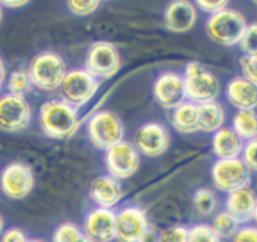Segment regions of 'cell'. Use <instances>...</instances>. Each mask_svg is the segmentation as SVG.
<instances>
[{
  "instance_id": "cell-1",
  "label": "cell",
  "mask_w": 257,
  "mask_h": 242,
  "mask_svg": "<svg viewBox=\"0 0 257 242\" xmlns=\"http://www.w3.org/2000/svg\"><path fill=\"white\" fill-rule=\"evenodd\" d=\"M38 125L42 134L48 139H71L81 125L78 108L61 97L44 101L39 107Z\"/></svg>"
},
{
  "instance_id": "cell-2",
  "label": "cell",
  "mask_w": 257,
  "mask_h": 242,
  "mask_svg": "<svg viewBox=\"0 0 257 242\" xmlns=\"http://www.w3.org/2000/svg\"><path fill=\"white\" fill-rule=\"evenodd\" d=\"M246 17L233 8L209 14L206 21V33L213 43L222 47L238 46L247 27Z\"/></svg>"
},
{
  "instance_id": "cell-3",
  "label": "cell",
  "mask_w": 257,
  "mask_h": 242,
  "mask_svg": "<svg viewBox=\"0 0 257 242\" xmlns=\"http://www.w3.org/2000/svg\"><path fill=\"white\" fill-rule=\"evenodd\" d=\"M67 71L64 59L54 51H43L36 54L28 65L33 86L47 93L58 91Z\"/></svg>"
},
{
  "instance_id": "cell-4",
  "label": "cell",
  "mask_w": 257,
  "mask_h": 242,
  "mask_svg": "<svg viewBox=\"0 0 257 242\" xmlns=\"http://www.w3.org/2000/svg\"><path fill=\"white\" fill-rule=\"evenodd\" d=\"M182 76L187 100L199 105L218 98L221 93V82L218 77L202 63L197 61L187 63Z\"/></svg>"
},
{
  "instance_id": "cell-5",
  "label": "cell",
  "mask_w": 257,
  "mask_h": 242,
  "mask_svg": "<svg viewBox=\"0 0 257 242\" xmlns=\"http://www.w3.org/2000/svg\"><path fill=\"white\" fill-rule=\"evenodd\" d=\"M86 133L92 147L106 150L123 140L125 128L122 120L111 110H97L86 121Z\"/></svg>"
},
{
  "instance_id": "cell-6",
  "label": "cell",
  "mask_w": 257,
  "mask_h": 242,
  "mask_svg": "<svg viewBox=\"0 0 257 242\" xmlns=\"http://www.w3.org/2000/svg\"><path fill=\"white\" fill-rule=\"evenodd\" d=\"M101 81L83 68L68 70L58 88L59 97L76 108L87 105L96 96Z\"/></svg>"
},
{
  "instance_id": "cell-7",
  "label": "cell",
  "mask_w": 257,
  "mask_h": 242,
  "mask_svg": "<svg viewBox=\"0 0 257 242\" xmlns=\"http://www.w3.org/2000/svg\"><path fill=\"white\" fill-rule=\"evenodd\" d=\"M211 179L217 191L227 194L249 186L252 173L241 158L216 159L211 167Z\"/></svg>"
},
{
  "instance_id": "cell-8",
  "label": "cell",
  "mask_w": 257,
  "mask_h": 242,
  "mask_svg": "<svg viewBox=\"0 0 257 242\" xmlns=\"http://www.w3.org/2000/svg\"><path fill=\"white\" fill-rule=\"evenodd\" d=\"M85 68L98 80H110L121 68L117 47L107 41L93 42L85 56Z\"/></svg>"
},
{
  "instance_id": "cell-9",
  "label": "cell",
  "mask_w": 257,
  "mask_h": 242,
  "mask_svg": "<svg viewBox=\"0 0 257 242\" xmlns=\"http://www.w3.org/2000/svg\"><path fill=\"white\" fill-rule=\"evenodd\" d=\"M36 177L28 164L11 162L0 172V191L7 198L22 201L32 193Z\"/></svg>"
},
{
  "instance_id": "cell-10",
  "label": "cell",
  "mask_w": 257,
  "mask_h": 242,
  "mask_svg": "<svg viewBox=\"0 0 257 242\" xmlns=\"http://www.w3.org/2000/svg\"><path fill=\"white\" fill-rule=\"evenodd\" d=\"M103 162L107 174L118 180H125L137 174L142 159L134 143L121 140L106 150Z\"/></svg>"
},
{
  "instance_id": "cell-11",
  "label": "cell",
  "mask_w": 257,
  "mask_h": 242,
  "mask_svg": "<svg viewBox=\"0 0 257 242\" xmlns=\"http://www.w3.org/2000/svg\"><path fill=\"white\" fill-rule=\"evenodd\" d=\"M32 107L24 96L0 95V132L17 134L31 125Z\"/></svg>"
},
{
  "instance_id": "cell-12",
  "label": "cell",
  "mask_w": 257,
  "mask_h": 242,
  "mask_svg": "<svg viewBox=\"0 0 257 242\" xmlns=\"http://www.w3.org/2000/svg\"><path fill=\"white\" fill-rule=\"evenodd\" d=\"M134 145L140 155L147 158H159L168 152L170 147V134L167 127L158 121L143 124L135 132Z\"/></svg>"
},
{
  "instance_id": "cell-13",
  "label": "cell",
  "mask_w": 257,
  "mask_h": 242,
  "mask_svg": "<svg viewBox=\"0 0 257 242\" xmlns=\"http://www.w3.org/2000/svg\"><path fill=\"white\" fill-rule=\"evenodd\" d=\"M150 227L149 218L140 206L127 204L116 212V241L138 242Z\"/></svg>"
},
{
  "instance_id": "cell-14",
  "label": "cell",
  "mask_w": 257,
  "mask_h": 242,
  "mask_svg": "<svg viewBox=\"0 0 257 242\" xmlns=\"http://www.w3.org/2000/svg\"><path fill=\"white\" fill-rule=\"evenodd\" d=\"M153 97L160 107L173 110L187 100L183 76L173 71L163 72L153 83Z\"/></svg>"
},
{
  "instance_id": "cell-15",
  "label": "cell",
  "mask_w": 257,
  "mask_h": 242,
  "mask_svg": "<svg viewBox=\"0 0 257 242\" xmlns=\"http://www.w3.org/2000/svg\"><path fill=\"white\" fill-rule=\"evenodd\" d=\"M198 21V8L192 0H170L163 12L167 31L175 34L189 32Z\"/></svg>"
},
{
  "instance_id": "cell-16",
  "label": "cell",
  "mask_w": 257,
  "mask_h": 242,
  "mask_svg": "<svg viewBox=\"0 0 257 242\" xmlns=\"http://www.w3.org/2000/svg\"><path fill=\"white\" fill-rule=\"evenodd\" d=\"M82 231L95 242H112L116 239V212L95 207L83 219Z\"/></svg>"
},
{
  "instance_id": "cell-17",
  "label": "cell",
  "mask_w": 257,
  "mask_h": 242,
  "mask_svg": "<svg viewBox=\"0 0 257 242\" xmlns=\"http://www.w3.org/2000/svg\"><path fill=\"white\" fill-rule=\"evenodd\" d=\"M88 197L96 207L113 209L123 197L121 180L110 174L98 175L91 182Z\"/></svg>"
},
{
  "instance_id": "cell-18",
  "label": "cell",
  "mask_w": 257,
  "mask_h": 242,
  "mask_svg": "<svg viewBox=\"0 0 257 242\" xmlns=\"http://www.w3.org/2000/svg\"><path fill=\"white\" fill-rule=\"evenodd\" d=\"M257 194L249 186L227 193L224 211L228 212L239 224H247L253 221Z\"/></svg>"
},
{
  "instance_id": "cell-19",
  "label": "cell",
  "mask_w": 257,
  "mask_h": 242,
  "mask_svg": "<svg viewBox=\"0 0 257 242\" xmlns=\"http://www.w3.org/2000/svg\"><path fill=\"white\" fill-rule=\"evenodd\" d=\"M226 100L236 110L257 108V85L244 76H234L227 82L224 90Z\"/></svg>"
},
{
  "instance_id": "cell-20",
  "label": "cell",
  "mask_w": 257,
  "mask_h": 242,
  "mask_svg": "<svg viewBox=\"0 0 257 242\" xmlns=\"http://www.w3.org/2000/svg\"><path fill=\"white\" fill-rule=\"evenodd\" d=\"M244 140L232 128L222 127L212 135V153L217 159L241 157Z\"/></svg>"
},
{
  "instance_id": "cell-21",
  "label": "cell",
  "mask_w": 257,
  "mask_h": 242,
  "mask_svg": "<svg viewBox=\"0 0 257 242\" xmlns=\"http://www.w3.org/2000/svg\"><path fill=\"white\" fill-rule=\"evenodd\" d=\"M170 111V125L175 132L182 135H192L199 132L197 103L185 100Z\"/></svg>"
},
{
  "instance_id": "cell-22",
  "label": "cell",
  "mask_w": 257,
  "mask_h": 242,
  "mask_svg": "<svg viewBox=\"0 0 257 242\" xmlns=\"http://www.w3.org/2000/svg\"><path fill=\"white\" fill-rule=\"evenodd\" d=\"M226 123V111L217 100L198 105V128L201 133L213 134Z\"/></svg>"
},
{
  "instance_id": "cell-23",
  "label": "cell",
  "mask_w": 257,
  "mask_h": 242,
  "mask_svg": "<svg viewBox=\"0 0 257 242\" xmlns=\"http://www.w3.org/2000/svg\"><path fill=\"white\" fill-rule=\"evenodd\" d=\"M232 129L244 140L257 138V110H237L232 117Z\"/></svg>"
},
{
  "instance_id": "cell-24",
  "label": "cell",
  "mask_w": 257,
  "mask_h": 242,
  "mask_svg": "<svg viewBox=\"0 0 257 242\" xmlns=\"http://www.w3.org/2000/svg\"><path fill=\"white\" fill-rule=\"evenodd\" d=\"M193 207L202 217L213 216L218 208V197L211 188H199L193 194Z\"/></svg>"
},
{
  "instance_id": "cell-25",
  "label": "cell",
  "mask_w": 257,
  "mask_h": 242,
  "mask_svg": "<svg viewBox=\"0 0 257 242\" xmlns=\"http://www.w3.org/2000/svg\"><path fill=\"white\" fill-rule=\"evenodd\" d=\"M6 86L9 93L24 96V97H26V95H28L34 87L33 82H32L31 75H29L28 72V68L24 67L14 68L13 71H11V73L7 76Z\"/></svg>"
},
{
  "instance_id": "cell-26",
  "label": "cell",
  "mask_w": 257,
  "mask_h": 242,
  "mask_svg": "<svg viewBox=\"0 0 257 242\" xmlns=\"http://www.w3.org/2000/svg\"><path fill=\"white\" fill-rule=\"evenodd\" d=\"M211 226L213 227V229L221 238H232V236L236 233V231L241 224L228 212L223 209V211L214 213Z\"/></svg>"
},
{
  "instance_id": "cell-27",
  "label": "cell",
  "mask_w": 257,
  "mask_h": 242,
  "mask_svg": "<svg viewBox=\"0 0 257 242\" xmlns=\"http://www.w3.org/2000/svg\"><path fill=\"white\" fill-rule=\"evenodd\" d=\"M188 242H222V238L211 224L196 223L188 228Z\"/></svg>"
},
{
  "instance_id": "cell-28",
  "label": "cell",
  "mask_w": 257,
  "mask_h": 242,
  "mask_svg": "<svg viewBox=\"0 0 257 242\" xmlns=\"http://www.w3.org/2000/svg\"><path fill=\"white\" fill-rule=\"evenodd\" d=\"M82 229L73 222H63L54 228L52 233V242H73L80 234Z\"/></svg>"
},
{
  "instance_id": "cell-29",
  "label": "cell",
  "mask_w": 257,
  "mask_h": 242,
  "mask_svg": "<svg viewBox=\"0 0 257 242\" xmlns=\"http://www.w3.org/2000/svg\"><path fill=\"white\" fill-rule=\"evenodd\" d=\"M102 0H66L68 11L76 17H88L95 13Z\"/></svg>"
},
{
  "instance_id": "cell-30",
  "label": "cell",
  "mask_w": 257,
  "mask_h": 242,
  "mask_svg": "<svg viewBox=\"0 0 257 242\" xmlns=\"http://www.w3.org/2000/svg\"><path fill=\"white\" fill-rule=\"evenodd\" d=\"M238 47L243 54L257 53V22L247 24Z\"/></svg>"
},
{
  "instance_id": "cell-31",
  "label": "cell",
  "mask_w": 257,
  "mask_h": 242,
  "mask_svg": "<svg viewBox=\"0 0 257 242\" xmlns=\"http://www.w3.org/2000/svg\"><path fill=\"white\" fill-rule=\"evenodd\" d=\"M159 242H188V227L173 224L159 232Z\"/></svg>"
},
{
  "instance_id": "cell-32",
  "label": "cell",
  "mask_w": 257,
  "mask_h": 242,
  "mask_svg": "<svg viewBox=\"0 0 257 242\" xmlns=\"http://www.w3.org/2000/svg\"><path fill=\"white\" fill-rule=\"evenodd\" d=\"M239 68L242 76L257 85V53L242 54L239 58Z\"/></svg>"
},
{
  "instance_id": "cell-33",
  "label": "cell",
  "mask_w": 257,
  "mask_h": 242,
  "mask_svg": "<svg viewBox=\"0 0 257 242\" xmlns=\"http://www.w3.org/2000/svg\"><path fill=\"white\" fill-rule=\"evenodd\" d=\"M241 158L251 173L257 174V138L244 142Z\"/></svg>"
},
{
  "instance_id": "cell-34",
  "label": "cell",
  "mask_w": 257,
  "mask_h": 242,
  "mask_svg": "<svg viewBox=\"0 0 257 242\" xmlns=\"http://www.w3.org/2000/svg\"><path fill=\"white\" fill-rule=\"evenodd\" d=\"M232 242H257V224H241L232 236Z\"/></svg>"
},
{
  "instance_id": "cell-35",
  "label": "cell",
  "mask_w": 257,
  "mask_h": 242,
  "mask_svg": "<svg viewBox=\"0 0 257 242\" xmlns=\"http://www.w3.org/2000/svg\"><path fill=\"white\" fill-rule=\"evenodd\" d=\"M197 8L206 14H213L216 12L227 8L229 0H193Z\"/></svg>"
},
{
  "instance_id": "cell-36",
  "label": "cell",
  "mask_w": 257,
  "mask_h": 242,
  "mask_svg": "<svg viewBox=\"0 0 257 242\" xmlns=\"http://www.w3.org/2000/svg\"><path fill=\"white\" fill-rule=\"evenodd\" d=\"M28 239L26 232L18 227L6 229L0 236V242H28Z\"/></svg>"
},
{
  "instance_id": "cell-37",
  "label": "cell",
  "mask_w": 257,
  "mask_h": 242,
  "mask_svg": "<svg viewBox=\"0 0 257 242\" xmlns=\"http://www.w3.org/2000/svg\"><path fill=\"white\" fill-rule=\"evenodd\" d=\"M31 3V0H0V6L8 9H19Z\"/></svg>"
},
{
  "instance_id": "cell-38",
  "label": "cell",
  "mask_w": 257,
  "mask_h": 242,
  "mask_svg": "<svg viewBox=\"0 0 257 242\" xmlns=\"http://www.w3.org/2000/svg\"><path fill=\"white\" fill-rule=\"evenodd\" d=\"M138 242H159V232L153 227H149Z\"/></svg>"
},
{
  "instance_id": "cell-39",
  "label": "cell",
  "mask_w": 257,
  "mask_h": 242,
  "mask_svg": "<svg viewBox=\"0 0 257 242\" xmlns=\"http://www.w3.org/2000/svg\"><path fill=\"white\" fill-rule=\"evenodd\" d=\"M7 81V68L6 65H4L3 58L0 57V92L3 90V86Z\"/></svg>"
},
{
  "instance_id": "cell-40",
  "label": "cell",
  "mask_w": 257,
  "mask_h": 242,
  "mask_svg": "<svg viewBox=\"0 0 257 242\" xmlns=\"http://www.w3.org/2000/svg\"><path fill=\"white\" fill-rule=\"evenodd\" d=\"M73 242H95V241H93L92 238H90V237H88L87 234L82 231V233H81L80 236H78Z\"/></svg>"
},
{
  "instance_id": "cell-41",
  "label": "cell",
  "mask_w": 257,
  "mask_h": 242,
  "mask_svg": "<svg viewBox=\"0 0 257 242\" xmlns=\"http://www.w3.org/2000/svg\"><path fill=\"white\" fill-rule=\"evenodd\" d=\"M4 227H6V221H4L3 214L0 213V236L3 234L4 231H6V229H4Z\"/></svg>"
},
{
  "instance_id": "cell-42",
  "label": "cell",
  "mask_w": 257,
  "mask_h": 242,
  "mask_svg": "<svg viewBox=\"0 0 257 242\" xmlns=\"http://www.w3.org/2000/svg\"><path fill=\"white\" fill-rule=\"evenodd\" d=\"M253 221L254 223L257 224V202H256V207H254V213H253Z\"/></svg>"
},
{
  "instance_id": "cell-43",
  "label": "cell",
  "mask_w": 257,
  "mask_h": 242,
  "mask_svg": "<svg viewBox=\"0 0 257 242\" xmlns=\"http://www.w3.org/2000/svg\"><path fill=\"white\" fill-rule=\"evenodd\" d=\"M28 242H46L43 239H39V238H29Z\"/></svg>"
},
{
  "instance_id": "cell-44",
  "label": "cell",
  "mask_w": 257,
  "mask_h": 242,
  "mask_svg": "<svg viewBox=\"0 0 257 242\" xmlns=\"http://www.w3.org/2000/svg\"><path fill=\"white\" fill-rule=\"evenodd\" d=\"M3 21V7L0 6V23Z\"/></svg>"
},
{
  "instance_id": "cell-45",
  "label": "cell",
  "mask_w": 257,
  "mask_h": 242,
  "mask_svg": "<svg viewBox=\"0 0 257 242\" xmlns=\"http://www.w3.org/2000/svg\"><path fill=\"white\" fill-rule=\"evenodd\" d=\"M251 2L254 7H257V0H251Z\"/></svg>"
},
{
  "instance_id": "cell-46",
  "label": "cell",
  "mask_w": 257,
  "mask_h": 242,
  "mask_svg": "<svg viewBox=\"0 0 257 242\" xmlns=\"http://www.w3.org/2000/svg\"><path fill=\"white\" fill-rule=\"evenodd\" d=\"M103 2H111V0H103Z\"/></svg>"
}]
</instances>
